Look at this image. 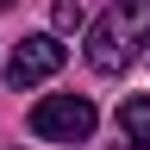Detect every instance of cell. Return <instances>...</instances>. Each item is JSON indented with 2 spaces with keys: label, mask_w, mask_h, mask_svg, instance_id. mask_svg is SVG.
<instances>
[{
  "label": "cell",
  "mask_w": 150,
  "mask_h": 150,
  "mask_svg": "<svg viewBox=\"0 0 150 150\" xmlns=\"http://www.w3.org/2000/svg\"><path fill=\"white\" fill-rule=\"evenodd\" d=\"M150 44V0H112L88 31V63L100 75H125Z\"/></svg>",
  "instance_id": "1"
},
{
  "label": "cell",
  "mask_w": 150,
  "mask_h": 150,
  "mask_svg": "<svg viewBox=\"0 0 150 150\" xmlns=\"http://www.w3.org/2000/svg\"><path fill=\"white\" fill-rule=\"evenodd\" d=\"M94 100L88 94H44V100L31 106V131L50 144H88L94 138Z\"/></svg>",
  "instance_id": "2"
},
{
  "label": "cell",
  "mask_w": 150,
  "mask_h": 150,
  "mask_svg": "<svg viewBox=\"0 0 150 150\" xmlns=\"http://www.w3.org/2000/svg\"><path fill=\"white\" fill-rule=\"evenodd\" d=\"M63 63H69V50L56 44L50 31H38V38H25V44L6 56V81H13V88H38V81H50Z\"/></svg>",
  "instance_id": "3"
},
{
  "label": "cell",
  "mask_w": 150,
  "mask_h": 150,
  "mask_svg": "<svg viewBox=\"0 0 150 150\" xmlns=\"http://www.w3.org/2000/svg\"><path fill=\"white\" fill-rule=\"evenodd\" d=\"M119 144L125 150H150V94H131L119 106Z\"/></svg>",
  "instance_id": "4"
},
{
  "label": "cell",
  "mask_w": 150,
  "mask_h": 150,
  "mask_svg": "<svg viewBox=\"0 0 150 150\" xmlns=\"http://www.w3.org/2000/svg\"><path fill=\"white\" fill-rule=\"evenodd\" d=\"M81 25V6H75V0H56V31H75Z\"/></svg>",
  "instance_id": "5"
},
{
  "label": "cell",
  "mask_w": 150,
  "mask_h": 150,
  "mask_svg": "<svg viewBox=\"0 0 150 150\" xmlns=\"http://www.w3.org/2000/svg\"><path fill=\"white\" fill-rule=\"evenodd\" d=\"M0 6H13V0H0Z\"/></svg>",
  "instance_id": "6"
}]
</instances>
